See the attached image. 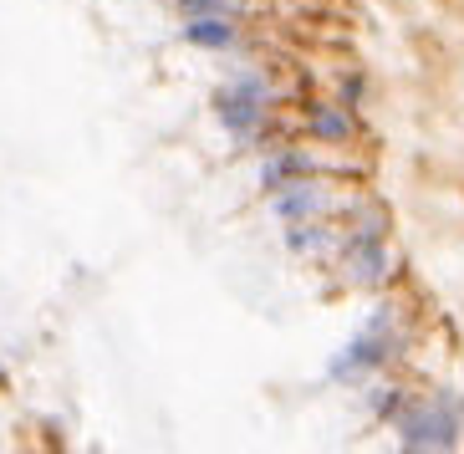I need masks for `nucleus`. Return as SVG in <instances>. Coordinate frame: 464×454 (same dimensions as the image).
Segmentation results:
<instances>
[{
	"mask_svg": "<svg viewBox=\"0 0 464 454\" xmlns=\"http://www.w3.org/2000/svg\"><path fill=\"white\" fill-rule=\"evenodd\" d=\"M312 133L322 138V143H342V138L353 133V112H342V108H316V112H312Z\"/></svg>",
	"mask_w": 464,
	"mask_h": 454,
	"instance_id": "obj_8",
	"label": "nucleus"
},
{
	"mask_svg": "<svg viewBox=\"0 0 464 454\" xmlns=\"http://www.w3.org/2000/svg\"><path fill=\"white\" fill-rule=\"evenodd\" d=\"M398 440H403V449H454V444H459V413H454V399L413 403L409 413H398Z\"/></svg>",
	"mask_w": 464,
	"mask_h": 454,
	"instance_id": "obj_1",
	"label": "nucleus"
},
{
	"mask_svg": "<svg viewBox=\"0 0 464 454\" xmlns=\"http://www.w3.org/2000/svg\"><path fill=\"white\" fill-rule=\"evenodd\" d=\"M327 205H332V194L322 189V184H312V179L286 184V189H276V199H271V209H276L286 225H291V220H316Z\"/></svg>",
	"mask_w": 464,
	"mask_h": 454,
	"instance_id": "obj_4",
	"label": "nucleus"
},
{
	"mask_svg": "<svg viewBox=\"0 0 464 454\" xmlns=\"http://www.w3.org/2000/svg\"><path fill=\"white\" fill-rule=\"evenodd\" d=\"M316 174V164L306 159V153H281V159H271V164L260 169V189H286V184H296V179H312Z\"/></svg>",
	"mask_w": 464,
	"mask_h": 454,
	"instance_id": "obj_6",
	"label": "nucleus"
},
{
	"mask_svg": "<svg viewBox=\"0 0 464 454\" xmlns=\"http://www.w3.org/2000/svg\"><path fill=\"white\" fill-rule=\"evenodd\" d=\"M286 246L296 250V256H312V250H322V246L337 250V240H332V230H322V225H312V220H291L286 225Z\"/></svg>",
	"mask_w": 464,
	"mask_h": 454,
	"instance_id": "obj_7",
	"label": "nucleus"
},
{
	"mask_svg": "<svg viewBox=\"0 0 464 454\" xmlns=\"http://www.w3.org/2000/svg\"><path fill=\"white\" fill-rule=\"evenodd\" d=\"M240 0H179V15L184 21H199V15H235Z\"/></svg>",
	"mask_w": 464,
	"mask_h": 454,
	"instance_id": "obj_9",
	"label": "nucleus"
},
{
	"mask_svg": "<svg viewBox=\"0 0 464 454\" xmlns=\"http://www.w3.org/2000/svg\"><path fill=\"white\" fill-rule=\"evenodd\" d=\"M184 42L199 52H230V46H240V26H235V15H199L184 26Z\"/></svg>",
	"mask_w": 464,
	"mask_h": 454,
	"instance_id": "obj_5",
	"label": "nucleus"
},
{
	"mask_svg": "<svg viewBox=\"0 0 464 454\" xmlns=\"http://www.w3.org/2000/svg\"><path fill=\"white\" fill-rule=\"evenodd\" d=\"M388 358H393V317L382 312V317H372L368 327L347 343L342 358H332V378H337V383H357L362 372H378Z\"/></svg>",
	"mask_w": 464,
	"mask_h": 454,
	"instance_id": "obj_2",
	"label": "nucleus"
},
{
	"mask_svg": "<svg viewBox=\"0 0 464 454\" xmlns=\"http://www.w3.org/2000/svg\"><path fill=\"white\" fill-rule=\"evenodd\" d=\"M266 102H271L266 82H230V87L215 92L219 123L230 128V133H240V138H250L256 128H266Z\"/></svg>",
	"mask_w": 464,
	"mask_h": 454,
	"instance_id": "obj_3",
	"label": "nucleus"
}]
</instances>
